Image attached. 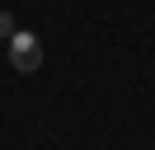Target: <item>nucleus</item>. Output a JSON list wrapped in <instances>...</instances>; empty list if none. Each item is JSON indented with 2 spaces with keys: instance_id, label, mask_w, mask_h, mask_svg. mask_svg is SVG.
Wrapping results in <instances>:
<instances>
[{
  "instance_id": "f257e3e1",
  "label": "nucleus",
  "mask_w": 155,
  "mask_h": 150,
  "mask_svg": "<svg viewBox=\"0 0 155 150\" xmlns=\"http://www.w3.org/2000/svg\"><path fill=\"white\" fill-rule=\"evenodd\" d=\"M10 66L19 75H33L42 66V42H38V33H19L14 28V38H10Z\"/></svg>"
},
{
  "instance_id": "f03ea898",
  "label": "nucleus",
  "mask_w": 155,
  "mask_h": 150,
  "mask_svg": "<svg viewBox=\"0 0 155 150\" xmlns=\"http://www.w3.org/2000/svg\"><path fill=\"white\" fill-rule=\"evenodd\" d=\"M10 38H14V14L0 9V42H10Z\"/></svg>"
}]
</instances>
